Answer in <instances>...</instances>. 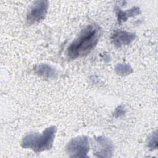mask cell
Instances as JSON below:
<instances>
[{
  "instance_id": "6da1fadb",
  "label": "cell",
  "mask_w": 158,
  "mask_h": 158,
  "mask_svg": "<svg viewBox=\"0 0 158 158\" xmlns=\"http://www.w3.org/2000/svg\"><path fill=\"white\" fill-rule=\"evenodd\" d=\"M100 35L101 29L97 24L87 25L67 48L69 58L76 59L88 55L96 46Z\"/></svg>"
},
{
  "instance_id": "7a4b0ae2",
  "label": "cell",
  "mask_w": 158,
  "mask_h": 158,
  "mask_svg": "<svg viewBox=\"0 0 158 158\" xmlns=\"http://www.w3.org/2000/svg\"><path fill=\"white\" fill-rule=\"evenodd\" d=\"M56 131L57 127L51 126L43 130L42 133H28L23 138L22 147L30 149L36 153L50 149L53 145Z\"/></svg>"
},
{
  "instance_id": "3957f363",
  "label": "cell",
  "mask_w": 158,
  "mask_h": 158,
  "mask_svg": "<svg viewBox=\"0 0 158 158\" xmlns=\"http://www.w3.org/2000/svg\"><path fill=\"white\" fill-rule=\"evenodd\" d=\"M89 150V138L86 136H80L72 138L66 146V152L70 157H88Z\"/></svg>"
},
{
  "instance_id": "277c9868",
  "label": "cell",
  "mask_w": 158,
  "mask_h": 158,
  "mask_svg": "<svg viewBox=\"0 0 158 158\" xmlns=\"http://www.w3.org/2000/svg\"><path fill=\"white\" fill-rule=\"evenodd\" d=\"M48 7L49 3L47 1H35L27 12L26 18L27 23L29 25H33L44 20Z\"/></svg>"
},
{
  "instance_id": "5b68a950",
  "label": "cell",
  "mask_w": 158,
  "mask_h": 158,
  "mask_svg": "<svg viewBox=\"0 0 158 158\" xmlns=\"http://www.w3.org/2000/svg\"><path fill=\"white\" fill-rule=\"evenodd\" d=\"M114 152L112 143L107 138L99 136L96 139L94 155L98 157H112Z\"/></svg>"
},
{
  "instance_id": "8992f818",
  "label": "cell",
  "mask_w": 158,
  "mask_h": 158,
  "mask_svg": "<svg viewBox=\"0 0 158 158\" xmlns=\"http://www.w3.org/2000/svg\"><path fill=\"white\" fill-rule=\"evenodd\" d=\"M136 38L134 33H131L120 30H115L111 36L112 43L117 48L130 44Z\"/></svg>"
},
{
  "instance_id": "52a82bcc",
  "label": "cell",
  "mask_w": 158,
  "mask_h": 158,
  "mask_svg": "<svg viewBox=\"0 0 158 158\" xmlns=\"http://www.w3.org/2000/svg\"><path fill=\"white\" fill-rule=\"evenodd\" d=\"M35 72L39 76L44 78H53L56 75V70L49 65L40 64L34 68Z\"/></svg>"
},
{
  "instance_id": "ba28073f",
  "label": "cell",
  "mask_w": 158,
  "mask_h": 158,
  "mask_svg": "<svg viewBox=\"0 0 158 158\" xmlns=\"http://www.w3.org/2000/svg\"><path fill=\"white\" fill-rule=\"evenodd\" d=\"M115 11L119 23L125 22L129 17L136 16L140 13V9L138 7H133L128 10L123 11L118 7L116 6L115 8Z\"/></svg>"
},
{
  "instance_id": "9c48e42d",
  "label": "cell",
  "mask_w": 158,
  "mask_h": 158,
  "mask_svg": "<svg viewBox=\"0 0 158 158\" xmlns=\"http://www.w3.org/2000/svg\"><path fill=\"white\" fill-rule=\"evenodd\" d=\"M115 72L118 75H125L131 73L133 70L130 65L125 64H118L115 67Z\"/></svg>"
},
{
  "instance_id": "30bf717a",
  "label": "cell",
  "mask_w": 158,
  "mask_h": 158,
  "mask_svg": "<svg viewBox=\"0 0 158 158\" xmlns=\"http://www.w3.org/2000/svg\"><path fill=\"white\" fill-rule=\"evenodd\" d=\"M148 147L150 150L156 149L157 148V131L156 130L148 138Z\"/></svg>"
}]
</instances>
